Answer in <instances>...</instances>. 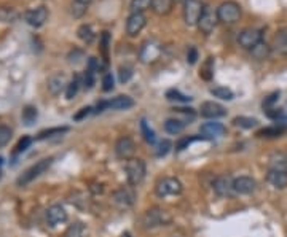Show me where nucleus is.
Segmentation results:
<instances>
[{
  "instance_id": "2",
  "label": "nucleus",
  "mask_w": 287,
  "mask_h": 237,
  "mask_svg": "<svg viewBox=\"0 0 287 237\" xmlns=\"http://www.w3.org/2000/svg\"><path fill=\"white\" fill-rule=\"evenodd\" d=\"M125 172H126L128 182H130L131 187H137V185L142 183V180L145 178V163L139 158L126 159Z\"/></svg>"
},
{
  "instance_id": "34",
  "label": "nucleus",
  "mask_w": 287,
  "mask_h": 237,
  "mask_svg": "<svg viewBox=\"0 0 287 237\" xmlns=\"http://www.w3.org/2000/svg\"><path fill=\"white\" fill-rule=\"evenodd\" d=\"M198 140H208L206 136H190V137H183L177 142L176 150L177 151H183L185 148H188V145H191L193 142H198Z\"/></svg>"
},
{
  "instance_id": "42",
  "label": "nucleus",
  "mask_w": 287,
  "mask_h": 237,
  "mask_svg": "<svg viewBox=\"0 0 287 237\" xmlns=\"http://www.w3.org/2000/svg\"><path fill=\"white\" fill-rule=\"evenodd\" d=\"M171 148H172V143L169 142L168 139L159 140V143L157 145V156H158V158L166 156V155H168V153L171 151Z\"/></svg>"
},
{
  "instance_id": "20",
  "label": "nucleus",
  "mask_w": 287,
  "mask_h": 237,
  "mask_svg": "<svg viewBox=\"0 0 287 237\" xmlns=\"http://www.w3.org/2000/svg\"><path fill=\"white\" fill-rule=\"evenodd\" d=\"M67 80H66V75L64 73H54L50 76L48 80V91L53 94V95H59L62 91H66L67 88Z\"/></svg>"
},
{
  "instance_id": "33",
  "label": "nucleus",
  "mask_w": 287,
  "mask_h": 237,
  "mask_svg": "<svg viewBox=\"0 0 287 237\" xmlns=\"http://www.w3.org/2000/svg\"><path fill=\"white\" fill-rule=\"evenodd\" d=\"M210 94L214 95V97H219L222 100H232L235 97V94L232 89L228 88H223V86H217V88H212L210 89Z\"/></svg>"
},
{
  "instance_id": "31",
  "label": "nucleus",
  "mask_w": 287,
  "mask_h": 237,
  "mask_svg": "<svg viewBox=\"0 0 287 237\" xmlns=\"http://www.w3.org/2000/svg\"><path fill=\"white\" fill-rule=\"evenodd\" d=\"M69 131L67 126H62V127H51V129H45L42 131L40 134L37 136V140H45V139H50V137H54V136H62V134H66Z\"/></svg>"
},
{
  "instance_id": "39",
  "label": "nucleus",
  "mask_w": 287,
  "mask_h": 237,
  "mask_svg": "<svg viewBox=\"0 0 287 237\" xmlns=\"http://www.w3.org/2000/svg\"><path fill=\"white\" fill-rule=\"evenodd\" d=\"M172 112L177 113V115H182L183 117V123H190V121H193L195 117H196V112L195 108L191 107H177V108H172Z\"/></svg>"
},
{
  "instance_id": "51",
  "label": "nucleus",
  "mask_w": 287,
  "mask_h": 237,
  "mask_svg": "<svg viewBox=\"0 0 287 237\" xmlns=\"http://www.w3.org/2000/svg\"><path fill=\"white\" fill-rule=\"evenodd\" d=\"M83 57V51H80V49H74L72 53H70V56H69V62L70 64H77V62H80V59Z\"/></svg>"
},
{
  "instance_id": "11",
  "label": "nucleus",
  "mask_w": 287,
  "mask_h": 237,
  "mask_svg": "<svg viewBox=\"0 0 287 237\" xmlns=\"http://www.w3.org/2000/svg\"><path fill=\"white\" fill-rule=\"evenodd\" d=\"M113 202L120 207H131L136 201V191L132 187H121L112 194Z\"/></svg>"
},
{
  "instance_id": "24",
  "label": "nucleus",
  "mask_w": 287,
  "mask_h": 237,
  "mask_svg": "<svg viewBox=\"0 0 287 237\" xmlns=\"http://www.w3.org/2000/svg\"><path fill=\"white\" fill-rule=\"evenodd\" d=\"M270 53H271V47L266 42H260L257 47L251 49L252 57L254 59H257V61H265L266 57L270 56Z\"/></svg>"
},
{
  "instance_id": "43",
  "label": "nucleus",
  "mask_w": 287,
  "mask_h": 237,
  "mask_svg": "<svg viewBox=\"0 0 287 237\" xmlns=\"http://www.w3.org/2000/svg\"><path fill=\"white\" fill-rule=\"evenodd\" d=\"M18 18V13L13 8H0V21L13 23Z\"/></svg>"
},
{
  "instance_id": "32",
  "label": "nucleus",
  "mask_w": 287,
  "mask_h": 237,
  "mask_svg": "<svg viewBox=\"0 0 287 237\" xmlns=\"http://www.w3.org/2000/svg\"><path fill=\"white\" fill-rule=\"evenodd\" d=\"M37 117H38V112H37L35 107H32V105L24 107V110H23V123L26 126H32V124H34Z\"/></svg>"
},
{
  "instance_id": "22",
  "label": "nucleus",
  "mask_w": 287,
  "mask_h": 237,
  "mask_svg": "<svg viewBox=\"0 0 287 237\" xmlns=\"http://www.w3.org/2000/svg\"><path fill=\"white\" fill-rule=\"evenodd\" d=\"M201 134L203 136H206L208 139L210 137H219V136H223L225 134V126L222 123H215V121H210V123H204L201 126Z\"/></svg>"
},
{
  "instance_id": "23",
  "label": "nucleus",
  "mask_w": 287,
  "mask_h": 237,
  "mask_svg": "<svg viewBox=\"0 0 287 237\" xmlns=\"http://www.w3.org/2000/svg\"><path fill=\"white\" fill-rule=\"evenodd\" d=\"M273 49L274 53L281 56H287V29H281L273 40Z\"/></svg>"
},
{
  "instance_id": "46",
  "label": "nucleus",
  "mask_w": 287,
  "mask_h": 237,
  "mask_svg": "<svg viewBox=\"0 0 287 237\" xmlns=\"http://www.w3.org/2000/svg\"><path fill=\"white\" fill-rule=\"evenodd\" d=\"M131 76H132V69L131 67H120V72H118V80L120 83H128L131 80Z\"/></svg>"
},
{
  "instance_id": "40",
  "label": "nucleus",
  "mask_w": 287,
  "mask_h": 237,
  "mask_svg": "<svg viewBox=\"0 0 287 237\" xmlns=\"http://www.w3.org/2000/svg\"><path fill=\"white\" fill-rule=\"evenodd\" d=\"M153 0H131V11L132 13H144L152 8Z\"/></svg>"
},
{
  "instance_id": "3",
  "label": "nucleus",
  "mask_w": 287,
  "mask_h": 237,
  "mask_svg": "<svg viewBox=\"0 0 287 237\" xmlns=\"http://www.w3.org/2000/svg\"><path fill=\"white\" fill-rule=\"evenodd\" d=\"M217 16H219V23L232 25L239 21L241 6L239 3L233 2V0H227V2L220 3V6L217 8Z\"/></svg>"
},
{
  "instance_id": "6",
  "label": "nucleus",
  "mask_w": 287,
  "mask_h": 237,
  "mask_svg": "<svg viewBox=\"0 0 287 237\" xmlns=\"http://www.w3.org/2000/svg\"><path fill=\"white\" fill-rule=\"evenodd\" d=\"M157 194L159 197H168V196H176L182 193V183L177 180L176 177H164L157 183Z\"/></svg>"
},
{
  "instance_id": "15",
  "label": "nucleus",
  "mask_w": 287,
  "mask_h": 237,
  "mask_svg": "<svg viewBox=\"0 0 287 237\" xmlns=\"http://www.w3.org/2000/svg\"><path fill=\"white\" fill-rule=\"evenodd\" d=\"M257 188V182L252 177H238L233 180V191L236 194H251Z\"/></svg>"
},
{
  "instance_id": "30",
  "label": "nucleus",
  "mask_w": 287,
  "mask_h": 237,
  "mask_svg": "<svg viewBox=\"0 0 287 237\" xmlns=\"http://www.w3.org/2000/svg\"><path fill=\"white\" fill-rule=\"evenodd\" d=\"M270 169H278V170H287V156L283 153L273 155L270 158Z\"/></svg>"
},
{
  "instance_id": "14",
  "label": "nucleus",
  "mask_w": 287,
  "mask_h": 237,
  "mask_svg": "<svg viewBox=\"0 0 287 237\" xmlns=\"http://www.w3.org/2000/svg\"><path fill=\"white\" fill-rule=\"evenodd\" d=\"M24 19L27 21V24H30L32 27H40L48 19V10L47 6H37L34 10L26 11Z\"/></svg>"
},
{
  "instance_id": "37",
  "label": "nucleus",
  "mask_w": 287,
  "mask_h": 237,
  "mask_svg": "<svg viewBox=\"0 0 287 237\" xmlns=\"http://www.w3.org/2000/svg\"><path fill=\"white\" fill-rule=\"evenodd\" d=\"M166 99L172 100V102H182V104H185V102H190L193 97H190V95H187V94H182L179 89H169V91L166 93Z\"/></svg>"
},
{
  "instance_id": "50",
  "label": "nucleus",
  "mask_w": 287,
  "mask_h": 237,
  "mask_svg": "<svg viewBox=\"0 0 287 237\" xmlns=\"http://www.w3.org/2000/svg\"><path fill=\"white\" fill-rule=\"evenodd\" d=\"M196 61H198V49L195 47H191L187 51V62L193 66V64H196Z\"/></svg>"
},
{
  "instance_id": "7",
  "label": "nucleus",
  "mask_w": 287,
  "mask_h": 237,
  "mask_svg": "<svg viewBox=\"0 0 287 237\" xmlns=\"http://www.w3.org/2000/svg\"><path fill=\"white\" fill-rule=\"evenodd\" d=\"M204 11V5L200 0H185L183 5V19L187 25H198V21Z\"/></svg>"
},
{
  "instance_id": "54",
  "label": "nucleus",
  "mask_w": 287,
  "mask_h": 237,
  "mask_svg": "<svg viewBox=\"0 0 287 237\" xmlns=\"http://www.w3.org/2000/svg\"><path fill=\"white\" fill-rule=\"evenodd\" d=\"M2 163H3V158H2V156H0V166H2Z\"/></svg>"
},
{
  "instance_id": "55",
  "label": "nucleus",
  "mask_w": 287,
  "mask_h": 237,
  "mask_svg": "<svg viewBox=\"0 0 287 237\" xmlns=\"http://www.w3.org/2000/svg\"><path fill=\"white\" fill-rule=\"evenodd\" d=\"M172 2H181V0H172Z\"/></svg>"
},
{
  "instance_id": "52",
  "label": "nucleus",
  "mask_w": 287,
  "mask_h": 237,
  "mask_svg": "<svg viewBox=\"0 0 287 237\" xmlns=\"http://www.w3.org/2000/svg\"><path fill=\"white\" fill-rule=\"evenodd\" d=\"M91 110H93L91 107H85V108H81V110H80V112L77 113L75 117H74V119H75V121H80V119H83L85 117H88L89 113H91Z\"/></svg>"
},
{
  "instance_id": "21",
  "label": "nucleus",
  "mask_w": 287,
  "mask_h": 237,
  "mask_svg": "<svg viewBox=\"0 0 287 237\" xmlns=\"http://www.w3.org/2000/svg\"><path fill=\"white\" fill-rule=\"evenodd\" d=\"M98 69H99V66H98V61H96V57H89L86 72H85V76H83V86H85V89H93Z\"/></svg>"
},
{
  "instance_id": "35",
  "label": "nucleus",
  "mask_w": 287,
  "mask_h": 237,
  "mask_svg": "<svg viewBox=\"0 0 287 237\" xmlns=\"http://www.w3.org/2000/svg\"><path fill=\"white\" fill-rule=\"evenodd\" d=\"M66 237H86L85 225L83 223H74V225H70L66 233Z\"/></svg>"
},
{
  "instance_id": "25",
  "label": "nucleus",
  "mask_w": 287,
  "mask_h": 237,
  "mask_svg": "<svg viewBox=\"0 0 287 237\" xmlns=\"http://www.w3.org/2000/svg\"><path fill=\"white\" fill-rule=\"evenodd\" d=\"M183 129H185V123H183L182 119H179V118H169V119H166L164 131L168 132V134L177 136V134H181Z\"/></svg>"
},
{
  "instance_id": "12",
  "label": "nucleus",
  "mask_w": 287,
  "mask_h": 237,
  "mask_svg": "<svg viewBox=\"0 0 287 237\" xmlns=\"http://www.w3.org/2000/svg\"><path fill=\"white\" fill-rule=\"evenodd\" d=\"M136 151V143L131 137H120L115 143V155L120 159H131Z\"/></svg>"
},
{
  "instance_id": "1",
  "label": "nucleus",
  "mask_w": 287,
  "mask_h": 237,
  "mask_svg": "<svg viewBox=\"0 0 287 237\" xmlns=\"http://www.w3.org/2000/svg\"><path fill=\"white\" fill-rule=\"evenodd\" d=\"M51 164H53V158H45V159H42V161L35 163L34 166H30L27 170H24L23 174L18 177L16 185L18 187H26V185H29L30 182H34L35 178L40 177L42 174H45V172L50 169Z\"/></svg>"
},
{
  "instance_id": "38",
  "label": "nucleus",
  "mask_w": 287,
  "mask_h": 237,
  "mask_svg": "<svg viewBox=\"0 0 287 237\" xmlns=\"http://www.w3.org/2000/svg\"><path fill=\"white\" fill-rule=\"evenodd\" d=\"M233 123H235V126L242 127V129H252V127L259 124V121L255 118H249V117H236L233 119Z\"/></svg>"
},
{
  "instance_id": "41",
  "label": "nucleus",
  "mask_w": 287,
  "mask_h": 237,
  "mask_svg": "<svg viewBox=\"0 0 287 237\" xmlns=\"http://www.w3.org/2000/svg\"><path fill=\"white\" fill-rule=\"evenodd\" d=\"M140 131H142V136H144V139H145V142H147V143H150V145H155V143H157L155 132H153V131L150 129L145 119L140 121Z\"/></svg>"
},
{
  "instance_id": "49",
  "label": "nucleus",
  "mask_w": 287,
  "mask_h": 237,
  "mask_svg": "<svg viewBox=\"0 0 287 237\" xmlns=\"http://www.w3.org/2000/svg\"><path fill=\"white\" fill-rule=\"evenodd\" d=\"M278 99H279V93H273V94L268 95V97H265L263 104H261V105H263V108L266 110V108H271L273 104H274V102H276Z\"/></svg>"
},
{
  "instance_id": "13",
  "label": "nucleus",
  "mask_w": 287,
  "mask_h": 237,
  "mask_svg": "<svg viewBox=\"0 0 287 237\" xmlns=\"http://www.w3.org/2000/svg\"><path fill=\"white\" fill-rule=\"evenodd\" d=\"M145 23L147 18L144 13H131V16L126 21V34L130 37H136L145 27Z\"/></svg>"
},
{
  "instance_id": "44",
  "label": "nucleus",
  "mask_w": 287,
  "mask_h": 237,
  "mask_svg": "<svg viewBox=\"0 0 287 237\" xmlns=\"http://www.w3.org/2000/svg\"><path fill=\"white\" fill-rule=\"evenodd\" d=\"M86 6H88V5H85V3L74 2L72 6H70V13H72V16H74V18H81V16L86 13V10H88Z\"/></svg>"
},
{
  "instance_id": "48",
  "label": "nucleus",
  "mask_w": 287,
  "mask_h": 237,
  "mask_svg": "<svg viewBox=\"0 0 287 237\" xmlns=\"http://www.w3.org/2000/svg\"><path fill=\"white\" fill-rule=\"evenodd\" d=\"M113 89V76L112 73H105L104 76H102V91H112Z\"/></svg>"
},
{
  "instance_id": "53",
  "label": "nucleus",
  "mask_w": 287,
  "mask_h": 237,
  "mask_svg": "<svg viewBox=\"0 0 287 237\" xmlns=\"http://www.w3.org/2000/svg\"><path fill=\"white\" fill-rule=\"evenodd\" d=\"M75 2H80V3H85V5H88L91 0H75Z\"/></svg>"
},
{
  "instance_id": "4",
  "label": "nucleus",
  "mask_w": 287,
  "mask_h": 237,
  "mask_svg": "<svg viewBox=\"0 0 287 237\" xmlns=\"http://www.w3.org/2000/svg\"><path fill=\"white\" fill-rule=\"evenodd\" d=\"M171 215L166 212V210L159 209V207H153L149 209L142 216V225L147 229L152 228H158V226H166L171 223Z\"/></svg>"
},
{
  "instance_id": "26",
  "label": "nucleus",
  "mask_w": 287,
  "mask_h": 237,
  "mask_svg": "<svg viewBox=\"0 0 287 237\" xmlns=\"http://www.w3.org/2000/svg\"><path fill=\"white\" fill-rule=\"evenodd\" d=\"M286 129L287 127L276 124V126H270V127H263V129H260L257 132V136L259 137H266V139H274V137L283 136V134L286 132Z\"/></svg>"
},
{
  "instance_id": "36",
  "label": "nucleus",
  "mask_w": 287,
  "mask_h": 237,
  "mask_svg": "<svg viewBox=\"0 0 287 237\" xmlns=\"http://www.w3.org/2000/svg\"><path fill=\"white\" fill-rule=\"evenodd\" d=\"M80 85H81V81H80V76H74L72 80L69 81V85L66 88V97L70 100V99H74L77 93H78V89H80Z\"/></svg>"
},
{
  "instance_id": "18",
  "label": "nucleus",
  "mask_w": 287,
  "mask_h": 237,
  "mask_svg": "<svg viewBox=\"0 0 287 237\" xmlns=\"http://www.w3.org/2000/svg\"><path fill=\"white\" fill-rule=\"evenodd\" d=\"M212 188L214 191L219 196H232V193H235L233 191V180L230 178L228 175H222V177H217L214 183H212Z\"/></svg>"
},
{
  "instance_id": "19",
  "label": "nucleus",
  "mask_w": 287,
  "mask_h": 237,
  "mask_svg": "<svg viewBox=\"0 0 287 237\" xmlns=\"http://www.w3.org/2000/svg\"><path fill=\"white\" fill-rule=\"evenodd\" d=\"M266 182L271 187L278 190L287 188V170H278V169H270L266 174Z\"/></svg>"
},
{
  "instance_id": "17",
  "label": "nucleus",
  "mask_w": 287,
  "mask_h": 237,
  "mask_svg": "<svg viewBox=\"0 0 287 237\" xmlns=\"http://www.w3.org/2000/svg\"><path fill=\"white\" fill-rule=\"evenodd\" d=\"M67 220V212L66 209L59 204H56V206H51L48 210H47V221L50 226H57L61 225Z\"/></svg>"
},
{
  "instance_id": "16",
  "label": "nucleus",
  "mask_w": 287,
  "mask_h": 237,
  "mask_svg": "<svg viewBox=\"0 0 287 237\" xmlns=\"http://www.w3.org/2000/svg\"><path fill=\"white\" fill-rule=\"evenodd\" d=\"M227 115V108L217 104V102H204L201 105V117L209 118V119H217Z\"/></svg>"
},
{
  "instance_id": "47",
  "label": "nucleus",
  "mask_w": 287,
  "mask_h": 237,
  "mask_svg": "<svg viewBox=\"0 0 287 237\" xmlns=\"http://www.w3.org/2000/svg\"><path fill=\"white\" fill-rule=\"evenodd\" d=\"M30 143H32V139L30 137H23L21 140L18 142V145H16V150H15V155H19V153H23V151H26L30 146Z\"/></svg>"
},
{
  "instance_id": "45",
  "label": "nucleus",
  "mask_w": 287,
  "mask_h": 237,
  "mask_svg": "<svg viewBox=\"0 0 287 237\" xmlns=\"http://www.w3.org/2000/svg\"><path fill=\"white\" fill-rule=\"evenodd\" d=\"M11 139V129L8 126H0V148L5 146Z\"/></svg>"
},
{
  "instance_id": "28",
  "label": "nucleus",
  "mask_w": 287,
  "mask_h": 237,
  "mask_svg": "<svg viewBox=\"0 0 287 237\" xmlns=\"http://www.w3.org/2000/svg\"><path fill=\"white\" fill-rule=\"evenodd\" d=\"M77 35H78V38L81 42H85V43H93L94 42V38H96V34L93 32L91 29V25H88V24H83L78 27V30H77Z\"/></svg>"
},
{
  "instance_id": "9",
  "label": "nucleus",
  "mask_w": 287,
  "mask_h": 237,
  "mask_svg": "<svg viewBox=\"0 0 287 237\" xmlns=\"http://www.w3.org/2000/svg\"><path fill=\"white\" fill-rule=\"evenodd\" d=\"M260 42H263V32H261L260 29H244L241 32V34L238 35V43L241 48L244 49H249L251 51L252 48H255Z\"/></svg>"
},
{
  "instance_id": "10",
  "label": "nucleus",
  "mask_w": 287,
  "mask_h": 237,
  "mask_svg": "<svg viewBox=\"0 0 287 237\" xmlns=\"http://www.w3.org/2000/svg\"><path fill=\"white\" fill-rule=\"evenodd\" d=\"M131 107H134V100L130 97V95H118V97H115L112 100H102L98 104V110L96 112H104L107 108H110V110H130Z\"/></svg>"
},
{
  "instance_id": "27",
  "label": "nucleus",
  "mask_w": 287,
  "mask_h": 237,
  "mask_svg": "<svg viewBox=\"0 0 287 237\" xmlns=\"http://www.w3.org/2000/svg\"><path fill=\"white\" fill-rule=\"evenodd\" d=\"M172 0H153L152 3V10L157 13V15L159 16H164L168 15V13H171L172 10Z\"/></svg>"
},
{
  "instance_id": "8",
  "label": "nucleus",
  "mask_w": 287,
  "mask_h": 237,
  "mask_svg": "<svg viewBox=\"0 0 287 237\" xmlns=\"http://www.w3.org/2000/svg\"><path fill=\"white\" fill-rule=\"evenodd\" d=\"M217 24H219V16H217V10H214L212 6L204 5V11L198 21V29H200L204 35H209L212 32Z\"/></svg>"
},
{
  "instance_id": "29",
  "label": "nucleus",
  "mask_w": 287,
  "mask_h": 237,
  "mask_svg": "<svg viewBox=\"0 0 287 237\" xmlns=\"http://www.w3.org/2000/svg\"><path fill=\"white\" fill-rule=\"evenodd\" d=\"M200 76L203 80H212L214 76V57H208L206 61H204V64L201 66V70H200Z\"/></svg>"
},
{
  "instance_id": "5",
  "label": "nucleus",
  "mask_w": 287,
  "mask_h": 237,
  "mask_svg": "<svg viewBox=\"0 0 287 237\" xmlns=\"http://www.w3.org/2000/svg\"><path fill=\"white\" fill-rule=\"evenodd\" d=\"M161 53H163L161 43H159L158 40L150 38V40H145L142 43V47H140L139 59H140V62H144V64H153V62H157L159 59Z\"/></svg>"
}]
</instances>
